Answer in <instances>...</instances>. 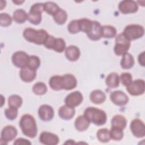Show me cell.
Instances as JSON below:
<instances>
[{
    "label": "cell",
    "mask_w": 145,
    "mask_h": 145,
    "mask_svg": "<svg viewBox=\"0 0 145 145\" xmlns=\"http://www.w3.org/2000/svg\"><path fill=\"white\" fill-rule=\"evenodd\" d=\"M19 126L24 135L31 138H33L37 135V124L32 116L29 114H25L22 116L19 121Z\"/></svg>",
    "instance_id": "6da1fadb"
},
{
    "label": "cell",
    "mask_w": 145,
    "mask_h": 145,
    "mask_svg": "<svg viewBox=\"0 0 145 145\" xmlns=\"http://www.w3.org/2000/svg\"><path fill=\"white\" fill-rule=\"evenodd\" d=\"M83 115L90 123L97 126L104 125L107 120L106 114L103 110L93 106L87 108Z\"/></svg>",
    "instance_id": "7a4b0ae2"
},
{
    "label": "cell",
    "mask_w": 145,
    "mask_h": 145,
    "mask_svg": "<svg viewBox=\"0 0 145 145\" xmlns=\"http://www.w3.org/2000/svg\"><path fill=\"white\" fill-rule=\"evenodd\" d=\"M23 35L27 41L38 45H44L49 36L48 32L43 29L36 30L32 28H25Z\"/></svg>",
    "instance_id": "3957f363"
},
{
    "label": "cell",
    "mask_w": 145,
    "mask_h": 145,
    "mask_svg": "<svg viewBox=\"0 0 145 145\" xmlns=\"http://www.w3.org/2000/svg\"><path fill=\"white\" fill-rule=\"evenodd\" d=\"M122 33L131 41L142 37L144 34V29L139 24H129L125 27Z\"/></svg>",
    "instance_id": "277c9868"
},
{
    "label": "cell",
    "mask_w": 145,
    "mask_h": 145,
    "mask_svg": "<svg viewBox=\"0 0 145 145\" xmlns=\"http://www.w3.org/2000/svg\"><path fill=\"white\" fill-rule=\"evenodd\" d=\"M131 45V42L122 33H119L116 37V44L114 47V52L118 56H123L127 53Z\"/></svg>",
    "instance_id": "5b68a950"
},
{
    "label": "cell",
    "mask_w": 145,
    "mask_h": 145,
    "mask_svg": "<svg viewBox=\"0 0 145 145\" xmlns=\"http://www.w3.org/2000/svg\"><path fill=\"white\" fill-rule=\"evenodd\" d=\"M44 11V3H36L30 8L28 14V21L35 25L39 24L42 20V13Z\"/></svg>",
    "instance_id": "8992f818"
},
{
    "label": "cell",
    "mask_w": 145,
    "mask_h": 145,
    "mask_svg": "<svg viewBox=\"0 0 145 145\" xmlns=\"http://www.w3.org/2000/svg\"><path fill=\"white\" fill-rule=\"evenodd\" d=\"M126 89L129 94L132 96H139L144 93L145 90L144 80L138 79L133 80L132 82L126 87Z\"/></svg>",
    "instance_id": "52a82bcc"
},
{
    "label": "cell",
    "mask_w": 145,
    "mask_h": 145,
    "mask_svg": "<svg viewBox=\"0 0 145 145\" xmlns=\"http://www.w3.org/2000/svg\"><path fill=\"white\" fill-rule=\"evenodd\" d=\"M17 134L18 131L15 126L7 125L4 127L1 134V144H7L8 142L14 140Z\"/></svg>",
    "instance_id": "ba28073f"
},
{
    "label": "cell",
    "mask_w": 145,
    "mask_h": 145,
    "mask_svg": "<svg viewBox=\"0 0 145 145\" xmlns=\"http://www.w3.org/2000/svg\"><path fill=\"white\" fill-rule=\"evenodd\" d=\"M29 56L23 51L15 52L12 56V63L18 68H23L27 66Z\"/></svg>",
    "instance_id": "9c48e42d"
},
{
    "label": "cell",
    "mask_w": 145,
    "mask_h": 145,
    "mask_svg": "<svg viewBox=\"0 0 145 145\" xmlns=\"http://www.w3.org/2000/svg\"><path fill=\"white\" fill-rule=\"evenodd\" d=\"M130 128L131 133L137 138H143L145 135V125L139 118L134 119L130 123Z\"/></svg>",
    "instance_id": "30bf717a"
},
{
    "label": "cell",
    "mask_w": 145,
    "mask_h": 145,
    "mask_svg": "<svg viewBox=\"0 0 145 145\" xmlns=\"http://www.w3.org/2000/svg\"><path fill=\"white\" fill-rule=\"evenodd\" d=\"M119 11L123 14L136 12L138 10V5L137 2L131 0H124L118 5Z\"/></svg>",
    "instance_id": "8fae6325"
},
{
    "label": "cell",
    "mask_w": 145,
    "mask_h": 145,
    "mask_svg": "<svg viewBox=\"0 0 145 145\" xmlns=\"http://www.w3.org/2000/svg\"><path fill=\"white\" fill-rule=\"evenodd\" d=\"M83 100V96L82 93L78 91H74L69 93L65 99V104L75 108L79 106Z\"/></svg>",
    "instance_id": "7c38bea8"
},
{
    "label": "cell",
    "mask_w": 145,
    "mask_h": 145,
    "mask_svg": "<svg viewBox=\"0 0 145 145\" xmlns=\"http://www.w3.org/2000/svg\"><path fill=\"white\" fill-rule=\"evenodd\" d=\"M111 101L117 106H123L127 104L129 99L127 95L120 91L117 90L112 92L110 95Z\"/></svg>",
    "instance_id": "4fadbf2b"
},
{
    "label": "cell",
    "mask_w": 145,
    "mask_h": 145,
    "mask_svg": "<svg viewBox=\"0 0 145 145\" xmlns=\"http://www.w3.org/2000/svg\"><path fill=\"white\" fill-rule=\"evenodd\" d=\"M39 140L40 142L43 144L56 145L59 143V139L57 135L54 133L43 131L40 135Z\"/></svg>",
    "instance_id": "5bb4252c"
},
{
    "label": "cell",
    "mask_w": 145,
    "mask_h": 145,
    "mask_svg": "<svg viewBox=\"0 0 145 145\" xmlns=\"http://www.w3.org/2000/svg\"><path fill=\"white\" fill-rule=\"evenodd\" d=\"M38 114L41 120L44 121H49L54 117V110L51 106L43 104L39 107Z\"/></svg>",
    "instance_id": "9a60e30c"
},
{
    "label": "cell",
    "mask_w": 145,
    "mask_h": 145,
    "mask_svg": "<svg viewBox=\"0 0 145 145\" xmlns=\"http://www.w3.org/2000/svg\"><path fill=\"white\" fill-rule=\"evenodd\" d=\"M77 85V80L75 76L71 74H66L62 75V89L71 90L74 89Z\"/></svg>",
    "instance_id": "2e32d148"
},
{
    "label": "cell",
    "mask_w": 145,
    "mask_h": 145,
    "mask_svg": "<svg viewBox=\"0 0 145 145\" xmlns=\"http://www.w3.org/2000/svg\"><path fill=\"white\" fill-rule=\"evenodd\" d=\"M20 77L22 80L26 83H29L35 80L36 77V70L28 67L21 69L20 71Z\"/></svg>",
    "instance_id": "e0dca14e"
},
{
    "label": "cell",
    "mask_w": 145,
    "mask_h": 145,
    "mask_svg": "<svg viewBox=\"0 0 145 145\" xmlns=\"http://www.w3.org/2000/svg\"><path fill=\"white\" fill-rule=\"evenodd\" d=\"M87 36L89 39L93 41L99 40L101 38V25L99 22L93 21L92 27Z\"/></svg>",
    "instance_id": "ac0fdd59"
},
{
    "label": "cell",
    "mask_w": 145,
    "mask_h": 145,
    "mask_svg": "<svg viewBox=\"0 0 145 145\" xmlns=\"http://www.w3.org/2000/svg\"><path fill=\"white\" fill-rule=\"evenodd\" d=\"M75 114V110L74 108L69 106L67 105H64L61 106L58 110V116L63 120H71Z\"/></svg>",
    "instance_id": "d6986e66"
},
{
    "label": "cell",
    "mask_w": 145,
    "mask_h": 145,
    "mask_svg": "<svg viewBox=\"0 0 145 145\" xmlns=\"http://www.w3.org/2000/svg\"><path fill=\"white\" fill-rule=\"evenodd\" d=\"M65 56L70 61H76L80 56V49L76 46L70 45L65 49Z\"/></svg>",
    "instance_id": "ffe728a7"
},
{
    "label": "cell",
    "mask_w": 145,
    "mask_h": 145,
    "mask_svg": "<svg viewBox=\"0 0 145 145\" xmlns=\"http://www.w3.org/2000/svg\"><path fill=\"white\" fill-rule=\"evenodd\" d=\"M106 95L104 92L100 89L93 90L89 95L90 100L95 104L103 103L106 100Z\"/></svg>",
    "instance_id": "44dd1931"
},
{
    "label": "cell",
    "mask_w": 145,
    "mask_h": 145,
    "mask_svg": "<svg viewBox=\"0 0 145 145\" xmlns=\"http://www.w3.org/2000/svg\"><path fill=\"white\" fill-rule=\"evenodd\" d=\"M89 124V121L85 117L84 115L78 116L75 119L74 122L75 127L79 131H84L86 130L88 128Z\"/></svg>",
    "instance_id": "7402d4cb"
},
{
    "label": "cell",
    "mask_w": 145,
    "mask_h": 145,
    "mask_svg": "<svg viewBox=\"0 0 145 145\" xmlns=\"http://www.w3.org/2000/svg\"><path fill=\"white\" fill-rule=\"evenodd\" d=\"M127 125V120L121 114H117L113 117L111 120L112 127H117L123 130Z\"/></svg>",
    "instance_id": "603a6c76"
},
{
    "label": "cell",
    "mask_w": 145,
    "mask_h": 145,
    "mask_svg": "<svg viewBox=\"0 0 145 145\" xmlns=\"http://www.w3.org/2000/svg\"><path fill=\"white\" fill-rule=\"evenodd\" d=\"M135 63V61L133 56L129 53H126L122 56L121 60L120 65L123 69H129L132 68Z\"/></svg>",
    "instance_id": "cb8c5ba5"
},
{
    "label": "cell",
    "mask_w": 145,
    "mask_h": 145,
    "mask_svg": "<svg viewBox=\"0 0 145 145\" xmlns=\"http://www.w3.org/2000/svg\"><path fill=\"white\" fill-rule=\"evenodd\" d=\"M105 83L106 86L111 88H115L119 86L120 76L116 72H111L106 78Z\"/></svg>",
    "instance_id": "d4e9b609"
},
{
    "label": "cell",
    "mask_w": 145,
    "mask_h": 145,
    "mask_svg": "<svg viewBox=\"0 0 145 145\" xmlns=\"http://www.w3.org/2000/svg\"><path fill=\"white\" fill-rule=\"evenodd\" d=\"M117 30L114 27L110 25L101 26V37L111 39L116 36Z\"/></svg>",
    "instance_id": "484cf974"
},
{
    "label": "cell",
    "mask_w": 145,
    "mask_h": 145,
    "mask_svg": "<svg viewBox=\"0 0 145 145\" xmlns=\"http://www.w3.org/2000/svg\"><path fill=\"white\" fill-rule=\"evenodd\" d=\"M12 19L17 23H24L28 19V14L23 9H17L13 13Z\"/></svg>",
    "instance_id": "4316f807"
},
{
    "label": "cell",
    "mask_w": 145,
    "mask_h": 145,
    "mask_svg": "<svg viewBox=\"0 0 145 145\" xmlns=\"http://www.w3.org/2000/svg\"><path fill=\"white\" fill-rule=\"evenodd\" d=\"M49 84L50 88L54 91H59L62 89V76L53 75L49 80Z\"/></svg>",
    "instance_id": "83f0119b"
},
{
    "label": "cell",
    "mask_w": 145,
    "mask_h": 145,
    "mask_svg": "<svg viewBox=\"0 0 145 145\" xmlns=\"http://www.w3.org/2000/svg\"><path fill=\"white\" fill-rule=\"evenodd\" d=\"M80 31L83 32L87 35L89 32L93 24V21L87 18H82L78 20Z\"/></svg>",
    "instance_id": "f1b7e54d"
},
{
    "label": "cell",
    "mask_w": 145,
    "mask_h": 145,
    "mask_svg": "<svg viewBox=\"0 0 145 145\" xmlns=\"http://www.w3.org/2000/svg\"><path fill=\"white\" fill-rule=\"evenodd\" d=\"M59 9L60 8L57 4L53 2H46L44 3V11L53 16L57 13Z\"/></svg>",
    "instance_id": "f546056e"
},
{
    "label": "cell",
    "mask_w": 145,
    "mask_h": 145,
    "mask_svg": "<svg viewBox=\"0 0 145 145\" xmlns=\"http://www.w3.org/2000/svg\"><path fill=\"white\" fill-rule=\"evenodd\" d=\"M98 140L103 143H106L111 139L110 135V130L106 128H102L99 129L96 134Z\"/></svg>",
    "instance_id": "4dcf8cb0"
},
{
    "label": "cell",
    "mask_w": 145,
    "mask_h": 145,
    "mask_svg": "<svg viewBox=\"0 0 145 145\" xmlns=\"http://www.w3.org/2000/svg\"><path fill=\"white\" fill-rule=\"evenodd\" d=\"M52 49L58 53H62L66 49V42L62 38L54 39Z\"/></svg>",
    "instance_id": "1f68e13d"
},
{
    "label": "cell",
    "mask_w": 145,
    "mask_h": 145,
    "mask_svg": "<svg viewBox=\"0 0 145 145\" xmlns=\"http://www.w3.org/2000/svg\"><path fill=\"white\" fill-rule=\"evenodd\" d=\"M67 19V14L66 11L60 8L57 13L53 16L54 22L59 25H62L65 23Z\"/></svg>",
    "instance_id": "d6a6232c"
},
{
    "label": "cell",
    "mask_w": 145,
    "mask_h": 145,
    "mask_svg": "<svg viewBox=\"0 0 145 145\" xmlns=\"http://www.w3.org/2000/svg\"><path fill=\"white\" fill-rule=\"evenodd\" d=\"M8 104L9 106L19 108L23 104V100L22 98L18 95H12L8 98Z\"/></svg>",
    "instance_id": "836d02e7"
},
{
    "label": "cell",
    "mask_w": 145,
    "mask_h": 145,
    "mask_svg": "<svg viewBox=\"0 0 145 145\" xmlns=\"http://www.w3.org/2000/svg\"><path fill=\"white\" fill-rule=\"evenodd\" d=\"M32 91L37 95H43L47 92L48 88L44 83L40 82L33 85Z\"/></svg>",
    "instance_id": "e575fe53"
},
{
    "label": "cell",
    "mask_w": 145,
    "mask_h": 145,
    "mask_svg": "<svg viewBox=\"0 0 145 145\" xmlns=\"http://www.w3.org/2000/svg\"><path fill=\"white\" fill-rule=\"evenodd\" d=\"M110 135L111 139L114 140H120L123 137V130L117 127H111L110 130Z\"/></svg>",
    "instance_id": "d590c367"
},
{
    "label": "cell",
    "mask_w": 145,
    "mask_h": 145,
    "mask_svg": "<svg viewBox=\"0 0 145 145\" xmlns=\"http://www.w3.org/2000/svg\"><path fill=\"white\" fill-rule=\"evenodd\" d=\"M40 65V59L36 56H29L27 67L33 69L37 70Z\"/></svg>",
    "instance_id": "8d00e7d4"
},
{
    "label": "cell",
    "mask_w": 145,
    "mask_h": 145,
    "mask_svg": "<svg viewBox=\"0 0 145 145\" xmlns=\"http://www.w3.org/2000/svg\"><path fill=\"white\" fill-rule=\"evenodd\" d=\"M18 114V108L13 106H9L5 110V114L6 118L10 120L16 119Z\"/></svg>",
    "instance_id": "74e56055"
},
{
    "label": "cell",
    "mask_w": 145,
    "mask_h": 145,
    "mask_svg": "<svg viewBox=\"0 0 145 145\" xmlns=\"http://www.w3.org/2000/svg\"><path fill=\"white\" fill-rule=\"evenodd\" d=\"M12 18L7 13H1L0 24L2 27H8L12 23Z\"/></svg>",
    "instance_id": "f35d334b"
},
{
    "label": "cell",
    "mask_w": 145,
    "mask_h": 145,
    "mask_svg": "<svg viewBox=\"0 0 145 145\" xmlns=\"http://www.w3.org/2000/svg\"><path fill=\"white\" fill-rule=\"evenodd\" d=\"M68 31L71 34H75L80 31L78 20L75 19L71 20L67 25Z\"/></svg>",
    "instance_id": "ab89813d"
},
{
    "label": "cell",
    "mask_w": 145,
    "mask_h": 145,
    "mask_svg": "<svg viewBox=\"0 0 145 145\" xmlns=\"http://www.w3.org/2000/svg\"><path fill=\"white\" fill-rule=\"evenodd\" d=\"M120 80L123 86L127 87L133 81L132 75L129 72H123L120 76Z\"/></svg>",
    "instance_id": "60d3db41"
},
{
    "label": "cell",
    "mask_w": 145,
    "mask_h": 145,
    "mask_svg": "<svg viewBox=\"0 0 145 145\" xmlns=\"http://www.w3.org/2000/svg\"><path fill=\"white\" fill-rule=\"evenodd\" d=\"M14 144L15 145H31V142L24 138H20L15 140L14 142Z\"/></svg>",
    "instance_id": "b9f144b4"
},
{
    "label": "cell",
    "mask_w": 145,
    "mask_h": 145,
    "mask_svg": "<svg viewBox=\"0 0 145 145\" xmlns=\"http://www.w3.org/2000/svg\"><path fill=\"white\" fill-rule=\"evenodd\" d=\"M138 62L141 66H144V52H142L139 54L138 56Z\"/></svg>",
    "instance_id": "7bdbcfd3"
},
{
    "label": "cell",
    "mask_w": 145,
    "mask_h": 145,
    "mask_svg": "<svg viewBox=\"0 0 145 145\" xmlns=\"http://www.w3.org/2000/svg\"><path fill=\"white\" fill-rule=\"evenodd\" d=\"M24 2V1H12V2L16 4V5H20Z\"/></svg>",
    "instance_id": "ee69618b"
},
{
    "label": "cell",
    "mask_w": 145,
    "mask_h": 145,
    "mask_svg": "<svg viewBox=\"0 0 145 145\" xmlns=\"http://www.w3.org/2000/svg\"><path fill=\"white\" fill-rule=\"evenodd\" d=\"M75 144V142H74V140H67L66 142L65 143V144Z\"/></svg>",
    "instance_id": "f6af8a7d"
},
{
    "label": "cell",
    "mask_w": 145,
    "mask_h": 145,
    "mask_svg": "<svg viewBox=\"0 0 145 145\" xmlns=\"http://www.w3.org/2000/svg\"><path fill=\"white\" fill-rule=\"evenodd\" d=\"M1 106L2 107V106H3V101H5V99L3 98V96L1 95Z\"/></svg>",
    "instance_id": "bcb514c9"
}]
</instances>
